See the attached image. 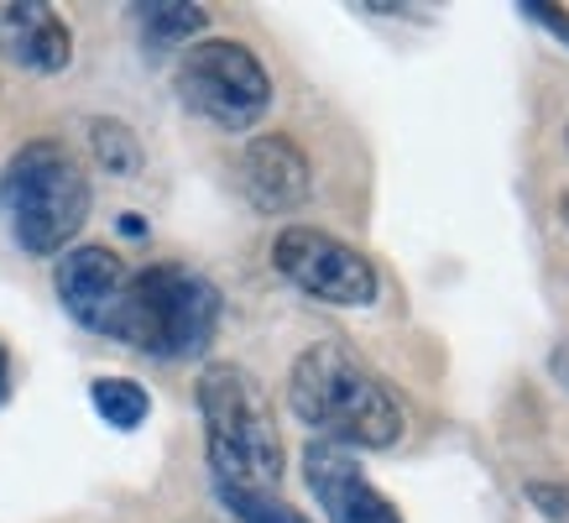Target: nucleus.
I'll use <instances>...</instances> for the list:
<instances>
[{
    "label": "nucleus",
    "mask_w": 569,
    "mask_h": 523,
    "mask_svg": "<svg viewBox=\"0 0 569 523\" xmlns=\"http://www.w3.org/2000/svg\"><path fill=\"white\" fill-rule=\"evenodd\" d=\"M288 408L325 445L340 451H392L408 418L392 387L340 341H319L288 372Z\"/></svg>",
    "instance_id": "obj_1"
},
{
    "label": "nucleus",
    "mask_w": 569,
    "mask_h": 523,
    "mask_svg": "<svg viewBox=\"0 0 569 523\" xmlns=\"http://www.w3.org/2000/svg\"><path fill=\"white\" fill-rule=\"evenodd\" d=\"M89 174L63 141H27L0 174V215L27 257H58L89 220Z\"/></svg>",
    "instance_id": "obj_2"
},
{
    "label": "nucleus",
    "mask_w": 569,
    "mask_h": 523,
    "mask_svg": "<svg viewBox=\"0 0 569 523\" xmlns=\"http://www.w3.org/2000/svg\"><path fill=\"white\" fill-rule=\"evenodd\" d=\"M209 476L230 487H277L282 482V435L261 383L236 362H214L199 377Z\"/></svg>",
    "instance_id": "obj_3"
},
{
    "label": "nucleus",
    "mask_w": 569,
    "mask_h": 523,
    "mask_svg": "<svg viewBox=\"0 0 569 523\" xmlns=\"http://www.w3.org/2000/svg\"><path fill=\"white\" fill-rule=\"evenodd\" d=\"M220 288L178 262H152L137 273V314H131V346L162 362L204 356L220 335Z\"/></svg>",
    "instance_id": "obj_4"
},
{
    "label": "nucleus",
    "mask_w": 569,
    "mask_h": 523,
    "mask_svg": "<svg viewBox=\"0 0 569 523\" xmlns=\"http://www.w3.org/2000/svg\"><path fill=\"white\" fill-rule=\"evenodd\" d=\"M178 100L214 131H251L272 110V73L236 37H199L178 58Z\"/></svg>",
    "instance_id": "obj_5"
},
{
    "label": "nucleus",
    "mask_w": 569,
    "mask_h": 523,
    "mask_svg": "<svg viewBox=\"0 0 569 523\" xmlns=\"http://www.w3.org/2000/svg\"><path fill=\"white\" fill-rule=\"evenodd\" d=\"M272 267L293 283L298 294L319 298V304H335V309H366L381 294V278H377V267H371V257L319 226L277 230Z\"/></svg>",
    "instance_id": "obj_6"
},
{
    "label": "nucleus",
    "mask_w": 569,
    "mask_h": 523,
    "mask_svg": "<svg viewBox=\"0 0 569 523\" xmlns=\"http://www.w3.org/2000/svg\"><path fill=\"white\" fill-rule=\"evenodd\" d=\"M52 288L63 309L84 330L131 346V314H137V273L110 246H73L52 267Z\"/></svg>",
    "instance_id": "obj_7"
},
{
    "label": "nucleus",
    "mask_w": 569,
    "mask_h": 523,
    "mask_svg": "<svg viewBox=\"0 0 569 523\" xmlns=\"http://www.w3.org/2000/svg\"><path fill=\"white\" fill-rule=\"evenodd\" d=\"M236 184H241L246 205L261 209V215H293V209L309 205L313 189V168L303 147L282 131H261L241 147V162H236Z\"/></svg>",
    "instance_id": "obj_8"
},
{
    "label": "nucleus",
    "mask_w": 569,
    "mask_h": 523,
    "mask_svg": "<svg viewBox=\"0 0 569 523\" xmlns=\"http://www.w3.org/2000/svg\"><path fill=\"white\" fill-rule=\"evenodd\" d=\"M303 482H309L313 503L325 507L329 523H402L397 507L371 487V476L356 466V455L340 445L313 440L303 451Z\"/></svg>",
    "instance_id": "obj_9"
},
{
    "label": "nucleus",
    "mask_w": 569,
    "mask_h": 523,
    "mask_svg": "<svg viewBox=\"0 0 569 523\" xmlns=\"http://www.w3.org/2000/svg\"><path fill=\"white\" fill-rule=\"evenodd\" d=\"M0 52L32 73H63L73 58V32L42 0H11L0 6Z\"/></svg>",
    "instance_id": "obj_10"
},
{
    "label": "nucleus",
    "mask_w": 569,
    "mask_h": 523,
    "mask_svg": "<svg viewBox=\"0 0 569 523\" xmlns=\"http://www.w3.org/2000/svg\"><path fill=\"white\" fill-rule=\"evenodd\" d=\"M131 17H137V32L147 52L183 48V42H193L209 27L204 6H189V0H141Z\"/></svg>",
    "instance_id": "obj_11"
},
{
    "label": "nucleus",
    "mask_w": 569,
    "mask_h": 523,
    "mask_svg": "<svg viewBox=\"0 0 569 523\" xmlns=\"http://www.w3.org/2000/svg\"><path fill=\"white\" fill-rule=\"evenodd\" d=\"M89 403H94V414H100L110 430H121V435L141 430L147 414H152L147 387L131 383V377H94V383H89Z\"/></svg>",
    "instance_id": "obj_12"
},
{
    "label": "nucleus",
    "mask_w": 569,
    "mask_h": 523,
    "mask_svg": "<svg viewBox=\"0 0 569 523\" xmlns=\"http://www.w3.org/2000/svg\"><path fill=\"white\" fill-rule=\"evenodd\" d=\"M89 152H94V162H100L104 174H116V178H137L141 162H147L137 131L126 121H110V116L89 121Z\"/></svg>",
    "instance_id": "obj_13"
},
{
    "label": "nucleus",
    "mask_w": 569,
    "mask_h": 523,
    "mask_svg": "<svg viewBox=\"0 0 569 523\" xmlns=\"http://www.w3.org/2000/svg\"><path fill=\"white\" fill-rule=\"evenodd\" d=\"M214 492H220V503L241 523H309L293 503L277 497V487H230V482H214Z\"/></svg>",
    "instance_id": "obj_14"
},
{
    "label": "nucleus",
    "mask_w": 569,
    "mask_h": 523,
    "mask_svg": "<svg viewBox=\"0 0 569 523\" xmlns=\"http://www.w3.org/2000/svg\"><path fill=\"white\" fill-rule=\"evenodd\" d=\"M522 497H528L549 523H569V487L565 482H528Z\"/></svg>",
    "instance_id": "obj_15"
},
{
    "label": "nucleus",
    "mask_w": 569,
    "mask_h": 523,
    "mask_svg": "<svg viewBox=\"0 0 569 523\" xmlns=\"http://www.w3.org/2000/svg\"><path fill=\"white\" fill-rule=\"evenodd\" d=\"M522 17L538 21V27L553 32L559 42H569V11H559V6H549V0H522Z\"/></svg>",
    "instance_id": "obj_16"
},
{
    "label": "nucleus",
    "mask_w": 569,
    "mask_h": 523,
    "mask_svg": "<svg viewBox=\"0 0 569 523\" xmlns=\"http://www.w3.org/2000/svg\"><path fill=\"white\" fill-rule=\"evenodd\" d=\"M549 377H553V383H559V387H565V393H569V341H565V346H559V351H553V356H549Z\"/></svg>",
    "instance_id": "obj_17"
},
{
    "label": "nucleus",
    "mask_w": 569,
    "mask_h": 523,
    "mask_svg": "<svg viewBox=\"0 0 569 523\" xmlns=\"http://www.w3.org/2000/svg\"><path fill=\"white\" fill-rule=\"evenodd\" d=\"M6 387H11V356H6V346H0V398H6Z\"/></svg>",
    "instance_id": "obj_18"
},
{
    "label": "nucleus",
    "mask_w": 569,
    "mask_h": 523,
    "mask_svg": "<svg viewBox=\"0 0 569 523\" xmlns=\"http://www.w3.org/2000/svg\"><path fill=\"white\" fill-rule=\"evenodd\" d=\"M559 215H565V226H569V194H565V199H559Z\"/></svg>",
    "instance_id": "obj_19"
},
{
    "label": "nucleus",
    "mask_w": 569,
    "mask_h": 523,
    "mask_svg": "<svg viewBox=\"0 0 569 523\" xmlns=\"http://www.w3.org/2000/svg\"><path fill=\"white\" fill-rule=\"evenodd\" d=\"M565 137H569V131H565Z\"/></svg>",
    "instance_id": "obj_20"
}]
</instances>
